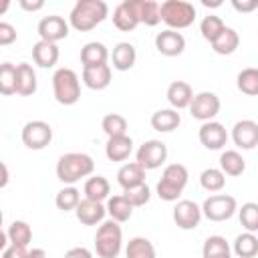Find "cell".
<instances>
[{"label": "cell", "mask_w": 258, "mask_h": 258, "mask_svg": "<svg viewBox=\"0 0 258 258\" xmlns=\"http://www.w3.org/2000/svg\"><path fill=\"white\" fill-rule=\"evenodd\" d=\"M236 87L240 93H244L248 97H256L258 95V69H254V67L242 69L236 77Z\"/></svg>", "instance_id": "e575fe53"}, {"label": "cell", "mask_w": 258, "mask_h": 258, "mask_svg": "<svg viewBox=\"0 0 258 258\" xmlns=\"http://www.w3.org/2000/svg\"><path fill=\"white\" fill-rule=\"evenodd\" d=\"M149 123L159 133H171V131H175L179 127L181 117H179V113L175 109H159V111H155L151 115Z\"/></svg>", "instance_id": "f1b7e54d"}, {"label": "cell", "mask_w": 258, "mask_h": 258, "mask_svg": "<svg viewBox=\"0 0 258 258\" xmlns=\"http://www.w3.org/2000/svg\"><path fill=\"white\" fill-rule=\"evenodd\" d=\"M220 97L212 91H202V93H194L191 97V103H189V115L202 123L206 121H214L216 115L220 113Z\"/></svg>", "instance_id": "9c48e42d"}, {"label": "cell", "mask_w": 258, "mask_h": 258, "mask_svg": "<svg viewBox=\"0 0 258 258\" xmlns=\"http://www.w3.org/2000/svg\"><path fill=\"white\" fill-rule=\"evenodd\" d=\"M93 171H95V161L89 153L83 151H69L60 155L56 161V177L67 185H75L83 177L93 175Z\"/></svg>", "instance_id": "6da1fadb"}, {"label": "cell", "mask_w": 258, "mask_h": 258, "mask_svg": "<svg viewBox=\"0 0 258 258\" xmlns=\"http://www.w3.org/2000/svg\"><path fill=\"white\" fill-rule=\"evenodd\" d=\"M105 212L109 216V220L117 222V224H123L127 220H131L133 216V206L119 194V196H109L107 198V204H105Z\"/></svg>", "instance_id": "4316f807"}, {"label": "cell", "mask_w": 258, "mask_h": 258, "mask_svg": "<svg viewBox=\"0 0 258 258\" xmlns=\"http://www.w3.org/2000/svg\"><path fill=\"white\" fill-rule=\"evenodd\" d=\"M202 258H232L230 242L224 236H208L202 246Z\"/></svg>", "instance_id": "f546056e"}, {"label": "cell", "mask_w": 258, "mask_h": 258, "mask_svg": "<svg viewBox=\"0 0 258 258\" xmlns=\"http://www.w3.org/2000/svg\"><path fill=\"white\" fill-rule=\"evenodd\" d=\"M62 258H93V252L85 246H75V248L67 250Z\"/></svg>", "instance_id": "bcb514c9"}, {"label": "cell", "mask_w": 258, "mask_h": 258, "mask_svg": "<svg viewBox=\"0 0 258 258\" xmlns=\"http://www.w3.org/2000/svg\"><path fill=\"white\" fill-rule=\"evenodd\" d=\"M113 24L121 32H129L139 24L137 16V2L135 0H123L113 8Z\"/></svg>", "instance_id": "2e32d148"}, {"label": "cell", "mask_w": 258, "mask_h": 258, "mask_svg": "<svg viewBox=\"0 0 258 258\" xmlns=\"http://www.w3.org/2000/svg\"><path fill=\"white\" fill-rule=\"evenodd\" d=\"M0 95H16V64L0 62Z\"/></svg>", "instance_id": "60d3db41"}, {"label": "cell", "mask_w": 258, "mask_h": 258, "mask_svg": "<svg viewBox=\"0 0 258 258\" xmlns=\"http://www.w3.org/2000/svg\"><path fill=\"white\" fill-rule=\"evenodd\" d=\"M109 56H111L113 69L125 73V71H129V69H133V64H135V60H137V50H135V46H133L131 42L121 40V42H117V44L113 46V50H111Z\"/></svg>", "instance_id": "ac0fdd59"}, {"label": "cell", "mask_w": 258, "mask_h": 258, "mask_svg": "<svg viewBox=\"0 0 258 258\" xmlns=\"http://www.w3.org/2000/svg\"><path fill=\"white\" fill-rule=\"evenodd\" d=\"M232 6H234V10H238V12H252V10L258 6V2H256V0H250V2H238V0H232Z\"/></svg>", "instance_id": "c3c4849f"}, {"label": "cell", "mask_w": 258, "mask_h": 258, "mask_svg": "<svg viewBox=\"0 0 258 258\" xmlns=\"http://www.w3.org/2000/svg\"><path fill=\"white\" fill-rule=\"evenodd\" d=\"M2 222H4V214H2V210H0V228H2Z\"/></svg>", "instance_id": "11a10c76"}, {"label": "cell", "mask_w": 258, "mask_h": 258, "mask_svg": "<svg viewBox=\"0 0 258 258\" xmlns=\"http://www.w3.org/2000/svg\"><path fill=\"white\" fill-rule=\"evenodd\" d=\"M16 28L10 24V22H4L0 20V46H10L12 42H16Z\"/></svg>", "instance_id": "ee69618b"}, {"label": "cell", "mask_w": 258, "mask_h": 258, "mask_svg": "<svg viewBox=\"0 0 258 258\" xmlns=\"http://www.w3.org/2000/svg\"><path fill=\"white\" fill-rule=\"evenodd\" d=\"M8 8H10V0H0V16L6 14Z\"/></svg>", "instance_id": "f5cc1de1"}, {"label": "cell", "mask_w": 258, "mask_h": 258, "mask_svg": "<svg viewBox=\"0 0 258 258\" xmlns=\"http://www.w3.org/2000/svg\"><path fill=\"white\" fill-rule=\"evenodd\" d=\"M135 161L145 169H157L167 161V145L159 139H147L139 145L135 153Z\"/></svg>", "instance_id": "30bf717a"}, {"label": "cell", "mask_w": 258, "mask_h": 258, "mask_svg": "<svg viewBox=\"0 0 258 258\" xmlns=\"http://www.w3.org/2000/svg\"><path fill=\"white\" fill-rule=\"evenodd\" d=\"M200 185L210 194H218L226 185V175L218 167H206L200 173Z\"/></svg>", "instance_id": "74e56055"}, {"label": "cell", "mask_w": 258, "mask_h": 258, "mask_svg": "<svg viewBox=\"0 0 258 258\" xmlns=\"http://www.w3.org/2000/svg\"><path fill=\"white\" fill-rule=\"evenodd\" d=\"M107 60H109V48L103 42L91 40V42L83 44V48H81V64H83V69L101 67V64H107Z\"/></svg>", "instance_id": "ffe728a7"}, {"label": "cell", "mask_w": 258, "mask_h": 258, "mask_svg": "<svg viewBox=\"0 0 258 258\" xmlns=\"http://www.w3.org/2000/svg\"><path fill=\"white\" fill-rule=\"evenodd\" d=\"M173 222L179 230H196L202 222V210L194 200H177L173 208Z\"/></svg>", "instance_id": "7c38bea8"}, {"label": "cell", "mask_w": 258, "mask_h": 258, "mask_svg": "<svg viewBox=\"0 0 258 258\" xmlns=\"http://www.w3.org/2000/svg\"><path fill=\"white\" fill-rule=\"evenodd\" d=\"M58 56H60L58 46L52 44V42L38 40V42H34V46H32V60H34V64L40 67V69H50V67H54V64L58 62Z\"/></svg>", "instance_id": "603a6c76"}, {"label": "cell", "mask_w": 258, "mask_h": 258, "mask_svg": "<svg viewBox=\"0 0 258 258\" xmlns=\"http://www.w3.org/2000/svg\"><path fill=\"white\" fill-rule=\"evenodd\" d=\"M79 202H81V191L75 185H64L54 196V206L60 212H75V208L79 206Z\"/></svg>", "instance_id": "f35d334b"}, {"label": "cell", "mask_w": 258, "mask_h": 258, "mask_svg": "<svg viewBox=\"0 0 258 258\" xmlns=\"http://www.w3.org/2000/svg\"><path fill=\"white\" fill-rule=\"evenodd\" d=\"M8 244H10V242H8V234L0 228V252H4V250L8 248Z\"/></svg>", "instance_id": "816d5d0a"}, {"label": "cell", "mask_w": 258, "mask_h": 258, "mask_svg": "<svg viewBox=\"0 0 258 258\" xmlns=\"http://www.w3.org/2000/svg\"><path fill=\"white\" fill-rule=\"evenodd\" d=\"M36 71L28 62H18L16 64V95L20 97H30L36 93Z\"/></svg>", "instance_id": "44dd1931"}, {"label": "cell", "mask_w": 258, "mask_h": 258, "mask_svg": "<svg viewBox=\"0 0 258 258\" xmlns=\"http://www.w3.org/2000/svg\"><path fill=\"white\" fill-rule=\"evenodd\" d=\"M109 16V6L103 0H79L71 14H69V26H73L79 32H89L97 24H101Z\"/></svg>", "instance_id": "7a4b0ae2"}, {"label": "cell", "mask_w": 258, "mask_h": 258, "mask_svg": "<svg viewBox=\"0 0 258 258\" xmlns=\"http://www.w3.org/2000/svg\"><path fill=\"white\" fill-rule=\"evenodd\" d=\"M123 250V230L121 224L113 220H103L95 234V252L99 258H117Z\"/></svg>", "instance_id": "277c9868"}, {"label": "cell", "mask_w": 258, "mask_h": 258, "mask_svg": "<svg viewBox=\"0 0 258 258\" xmlns=\"http://www.w3.org/2000/svg\"><path fill=\"white\" fill-rule=\"evenodd\" d=\"M198 12L191 2L185 0H165L159 4V18L169 30H181L194 24Z\"/></svg>", "instance_id": "5b68a950"}, {"label": "cell", "mask_w": 258, "mask_h": 258, "mask_svg": "<svg viewBox=\"0 0 258 258\" xmlns=\"http://www.w3.org/2000/svg\"><path fill=\"white\" fill-rule=\"evenodd\" d=\"M238 258H254L258 254V238L252 232H242L236 236L230 248Z\"/></svg>", "instance_id": "1f68e13d"}, {"label": "cell", "mask_w": 258, "mask_h": 258, "mask_svg": "<svg viewBox=\"0 0 258 258\" xmlns=\"http://www.w3.org/2000/svg\"><path fill=\"white\" fill-rule=\"evenodd\" d=\"M83 194L87 200H93V202H105L111 194V183L107 177L103 175H89L85 179V185H83Z\"/></svg>", "instance_id": "83f0119b"}, {"label": "cell", "mask_w": 258, "mask_h": 258, "mask_svg": "<svg viewBox=\"0 0 258 258\" xmlns=\"http://www.w3.org/2000/svg\"><path fill=\"white\" fill-rule=\"evenodd\" d=\"M121 196H123L133 208H141V206H145V204L151 200V187H149L147 183H139V185H135V187L123 189Z\"/></svg>", "instance_id": "7bdbcfd3"}, {"label": "cell", "mask_w": 258, "mask_h": 258, "mask_svg": "<svg viewBox=\"0 0 258 258\" xmlns=\"http://www.w3.org/2000/svg\"><path fill=\"white\" fill-rule=\"evenodd\" d=\"M10 181V171H8V165L4 161H0V189L6 187Z\"/></svg>", "instance_id": "681fc988"}, {"label": "cell", "mask_w": 258, "mask_h": 258, "mask_svg": "<svg viewBox=\"0 0 258 258\" xmlns=\"http://www.w3.org/2000/svg\"><path fill=\"white\" fill-rule=\"evenodd\" d=\"M125 258H157V252L149 238L135 236L125 246Z\"/></svg>", "instance_id": "d6a6232c"}, {"label": "cell", "mask_w": 258, "mask_h": 258, "mask_svg": "<svg viewBox=\"0 0 258 258\" xmlns=\"http://www.w3.org/2000/svg\"><path fill=\"white\" fill-rule=\"evenodd\" d=\"M18 4H20V8L26 10V12H38V10L44 8V2H42V0H20Z\"/></svg>", "instance_id": "7dc6e473"}, {"label": "cell", "mask_w": 258, "mask_h": 258, "mask_svg": "<svg viewBox=\"0 0 258 258\" xmlns=\"http://www.w3.org/2000/svg\"><path fill=\"white\" fill-rule=\"evenodd\" d=\"M155 48L163 56H179L185 50V38L177 30H161L155 34Z\"/></svg>", "instance_id": "9a60e30c"}, {"label": "cell", "mask_w": 258, "mask_h": 258, "mask_svg": "<svg viewBox=\"0 0 258 258\" xmlns=\"http://www.w3.org/2000/svg\"><path fill=\"white\" fill-rule=\"evenodd\" d=\"M52 95L58 105H75L81 99V81L73 69L60 67L52 75Z\"/></svg>", "instance_id": "8992f818"}, {"label": "cell", "mask_w": 258, "mask_h": 258, "mask_svg": "<svg viewBox=\"0 0 258 258\" xmlns=\"http://www.w3.org/2000/svg\"><path fill=\"white\" fill-rule=\"evenodd\" d=\"M111 75L113 73H111V67L109 64L83 69V83L91 91H103V89H107L111 85Z\"/></svg>", "instance_id": "cb8c5ba5"}, {"label": "cell", "mask_w": 258, "mask_h": 258, "mask_svg": "<svg viewBox=\"0 0 258 258\" xmlns=\"http://www.w3.org/2000/svg\"><path fill=\"white\" fill-rule=\"evenodd\" d=\"M117 183L123 187V189H129V187H135L139 183H145V169L137 163V161H129V163H123L117 171Z\"/></svg>", "instance_id": "484cf974"}, {"label": "cell", "mask_w": 258, "mask_h": 258, "mask_svg": "<svg viewBox=\"0 0 258 258\" xmlns=\"http://www.w3.org/2000/svg\"><path fill=\"white\" fill-rule=\"evenodd\" d=\"M75 216L83 226H97L105 220L107 212H105V204L103 202H93L83 198L79 202V206L75 208Z\"/></svg>", "instance_id": "e0dca14e"}, {"label": "cell", "mask_w": 258, "mask_h": 258, "mask_svg": "<svg viewBox=\"0 0 258 258\" xmlns=\"http://www.w3.org/2000/svg\"><path fill=\"white\" fill-rule=\"evenodd\" d=\"M238 44H240V34H238L234 28L226 26V28H224V30L218 34V38L212 42V50H214L216 54L226 56V54L236 52Z\"/></svg>", "instance_id": "4dcf8cb0"}, {"label": "cell", "mask_w": 258, "mask_h": 258, "mask_svg": "<svg viewBox=\"0 0 258 258\" xmlns=\"http://www.w3.org/2000/svg\"><path fill=\"white\" fill-rule=\"evenodd\" d=\"M187 179H189V173L183 163H169L163 167V173L155 185V191L163 202H177L181 191L187 185Z\"/></svg>", "instance_id": "3957f363"}, {"label": "cell", "mask_w": 258, "mask_h": 258, "mask_svg": "<svg viewBox=\"0 0 258 258\" xmlns=\"http://www.w3.org/2000/svg\"><path fill=\"white\" fill-rule=\"evenodd\" d=\"M101 129L105 131L107 137H119V135H127V119L121 113H107L101 119Z\"/></svg>", "instance_id": "8d00e7d4"}, {"label": "cell", "mask_w": 258, "mask_h": 258, "mask_svg": "<svg viewBox=\"0 0 258 258\" xmlns=\"http://www.w3.org/2000/svg\"><path fill=\"white\" fill-rule=\"evenodd\" d=\"M224 28H226L224 20H222L220 16H216V14H208V16H204L202 22H200V32H202V36H204L210 44L218 38V34H220Z\"/></svg>", "instance_id": "b9f144b4"}, {"label": "cell", "mask_w": 258, "mask_h": 258, "mask_svg": "<svg viewBox=\"0 0 258 258\" xmlns=\"http://www.w3.org/2000/svg\"><path fill=\"white\" fill-rule=\"evenodd\" d=\"M28 258H46V252L44 248H32L28 250Z\"/></svg>", "instance_id": "f907efd6"}, {"label": "cell", "mask_w": 258, "mask_h": 258, "mask_svg": "<svg viewBox=\"0 0 258 258\" xmlns=\"http://www.w3.org/2000/svg\"><path fill=\"white\" fill-rule=\"evenodd\" d=\"M202 4L206 8H216V6H222V0H216V2H210V0H202Z\"/></svg>", "instance_id": "db71d44e"}, {"label": "cell", "mask_w": 258, "mask_h": 258, "mask_svg": "<svg viewBox=\"0 0 258 258\" xmlns=\"http://www.w3.org/2000/svg\"><path fill=\"white\" fill-rule=\"evenodd\" d=\"M6 234H8V242L14 244V246H24V248H28V244L32 242V228H30L28 222H24V220H14V222L8 226Z\"/></svg>", "instance_id": "836d02e7"}, {"label": "cell", "mask_w": 258, "mask_h": 258, "mask_svg": "<svg viewBox=\"0 0 258 258\" xmlns=\"http://www.w3.org/2000/svg\"><path fill=\"white\" fill-rule=\"evenodd\" d=\"M165 97H167L171 109L181 111V109H187V107H189L191 97H194V89H191V85L185 83V81H173V83H169Z\"/></svg>", "instance_id": "d6986e66"}, {"label": "cell", "mask_w": 258, "mask_h": 258, "mask_svg": "<svg viewBox=\"0 0 258 258\" xmlns=\"http://www.w3.org/2000/svg\"><path fill=\"white\" fill-rule=\"evenodd\" d=\"M20 139H22V143H24L28 149L40 151V149H44L46 145H50V141H52V127H50V123H46V121H42V119L28 121V123H24V127H22Z\"/></svg>", "instance_id": "ba28073f"}, {"label": "cell", "mask_w": 258, "mask_h": 258, "mask_svg": "<svg viewBox=\"0 0 258 258\" xmlns=\"http://www.w3.org/2000/svg\"><path fill=\"white\" fill-rule=\"evenodd\" d=\"M218 169L224 175L238 177L246 171V159L242 157V153L238 149H226L220 153V167Z\"/></svg>", "instance_id": "d4e9b609"}, {"label": "cell", "mask_w": 258, "mask_h": 258, "mask_svg": "<svg viewBox=\"0 0 258 258\" xmlns=\"http://www.w3.org/2000/svg\"><path fill=\"white\" fill-rule=\"evenodd\" d=\"M228 137H232V141L238 149L250 151L258 145V123L252 119L236 121L232 127V135H228Z\"/></svg>", "instance_id": "5bb4252c"}, {"label": "cell", "mask_w": 258, "mask_h": 258, "mask_svg": "<svg viewBox=\"0 0 258 258\" xmlns=\"http://www.w3.org/2000/svg\"><path fill=\"white\" fill-rule=\"evenodd\" d=\"M202 216L208 218L210 222H226L230 220L236 210H238V202L234 196L228 194H214L210 198L204 200V204L200 206Z\"/></svg>", "instance_id": "52a82bcc"}, {"label": "cell", "mask_w": 258, "mask_h": 258, "mask_svg": "<svg viewBox=\"0 0 258 258\" xmlns=\"http://www.w3.org/2000/svg\"><path fill=\"white\" fill-rule=\"evenodd\" d=\"M236 212H238V218H240V224H242L244 232L256 234L258 232V204L256 202H246Z\"/></svg>", "instance_id": "ab89813d"}, {"label": "cell", "mask_w": 258, "mask_h": 258, "mask_svg": "<svg viewBox=\"0 0 258 258\" xmlns=\"http://www.w3.org/2000/svg\"><path fill=\"white\" fill-rule=\"evenodd\" d=\"M133 153V139L129 135L119 137H107L105 143V155L109 161H125Z\"/></svg>", "instance_id": "7402d4cb"}, {"label": "cell", "mask_w": 258, "mask_h": 258, "mask_svg": "<svg viewBox=\"0 0 258 258\" xmlns=\"http://www.w3.org/2000/svg\"><path fill=\"white\" fill-rule=\"evenodd\" d=\"M69 28H71L69 26V20H64L58 14H48V16H42L38 20L36 32H38L40 40H46V42L56 44L58 40H64L69 36Z\"/></svg>", "instance_id": "8fae6325"}, {"label": "cell", "mask_w": 258, "mask_h": 258, "mask_svg": "<svg viewBox=\"0 0 258 258\" xmlns=\"http://www.w3.org/2000/svg\"><path fill=\"white\" fill-rule=\"evenodd\" d=\"M198 139H200V143H202L206 149H210V151H220V149H224L226 143H228V131H226V127H224L222 123H218V121H206V123H202L200 131H198Z\"/></svg>", "instance_id": "4fadbf2b"}, {"label": "cell", "mask_w": 258, "mask_h": 258, "mask_svg": "<svg viewBox=\"0 0 258 258\" xmlns=\"http://www.w3.org/2000/svg\"><path fill=\"white\" fill-rule=\"evenodd\" d=\"M135 2H137L139 24L157 26L161 22V18H159V2H155V0H135Z\"/></svg>", "instance_id": "d590c367"}, {"label": "cell", "mask_w": 258, "mask_h": 258, "mask_svg": "<svg viewBox=\"0 0 258 258\" xmlns=\"http://www.w3.org/2000/svg\"><path fill=\"white\" fill-rule=\"evenodd\" d=\"M2 258H28V248L8 244V248L2 252Z\"/></svg>", "instance_id": "f6af8a7d"}]
</instances>
